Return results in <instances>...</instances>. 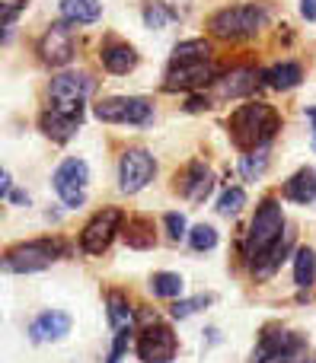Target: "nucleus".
<instances>
[{"label": "nucleus", "mask_w": 316, "mask_h": 363, "mask_svg": "<svg viewBox=\"0 0 316 363\" xmlns=\"http://www.w3.org/2000/svg\"><path fill=\"white\" fill-rule=\"evenodd\" d=\"M281 118L268 102H246L230 115V138L240 150H262L278 134Z\"/></svg>", "instance_id": "obj_1"}, {"label": "nucleus", "mask_w": 316, "mask_h": 363, "mask_svg": "<svg viewBox=\"0 0 316 363\" xmlns=\"http://www.w3.org/2000/svg\"><path fill=\"white\" fill-rule=\"evenodd\" d=\"M281 233H285V213H281V204L278 201H262V207L256 211L253 217V226H249V236H246V258L249 262H259L262 255L275 249L281 242Z\"/></svg>", "instance_id": "obj_2"}, {"label": "nucleus", "mask_w": 316, "mask_h": 363, "mask_svg": "<svg viewBox=\"0 0 316 363\" xmlns=\"http://www.w3.org/2000/svg\"><path fill=\"white\" fill-rule=\"evenodd\" d=\"M268 23V10L262 4H240L211 16V32L217 38H246L256 35Z\"/></svg>", "instance_id": "obj_3"}, {"label": "nucleus", "mask_w": 316, "mask_h": 363, "mask_svg": "<svg viewBox=\"0 0 316 363\" xmlns=\"http://www.w3.org/2000/svg\"><path fill=\"white\" fill-rule=\"evenodd\" d=\"M61 255V245L51 242V239H32V242L13 245L4 258V268L13 274H29V271H42L48 268L55 258Z\"/></svg>", "instance_id": "obj_4"}, {"label": "nucleus", "mask_w": 316, "mask_h": 363, "mask_svg": "<svg viewBox=\"0 0 316 363\" xmlns=\"http://www.w3.org/2000/svg\"><path fill=\"white\" fill-rule=\"evenodd\" d=\"M51 102L58 112L67 115H80L83 112V99L93 93V80L87 74H61L51 80Z\"/></svg>", "instance_id": "obj_5"}, {"label": "nucleus", "mask_w": 316, "mask_h": 363, "mask_svg": "<svg viewBox=\"0 0 316 363\" xmlns=\"http://www.w3.org/2000/svg\"><path fill=\"white\" fill-rule=\"evenodd\" d=\"M96 118L109 125H147L151 121V102L141 96H115L96 106Z\"/></svg>", "instance_id": "obj_6"}, {"label": "nucleus", "mask_w": 316, "mask_h": 363, "mask_svg": "<svg viewBox=\"0 0 316 363\" xmlns=\"http://www.w3.org/2000/svg\"><path fill=\"white\" fill-rule=\"evenodd\" d=\"M121 211L119 207H106V211H99L93 220H89L87 226H83L80 233V245L83 252H89V255H102V252L109 249V242H112V236L119 233L121 226Z\"/></svg>", "instance_id": "obj_7"}, {"label": "nucleus", "mask_w": 316, "mask_h": 363, "mask_svg": "<svg viewBox=\"0 0 316 363\" xmlns=\"http://www.w3.org/2000/svg\"><path fill=\"white\" fill-rule=\"evenodd\" d=\"M87 182L89 169L83 160H64L55 172V191L67 207H80L83 198H87Z\"/></svg>", "instance_id": "obj_8"}, {"label": "nucleus", "mask_w": 316, "mask_h": 363, "mask_svg": "<svg viewBox=\"0 0 316 363\" xmlns=\"http://www.w3.org/2000/svg\"><path fill=\"white\" fill-rule=\"evenodd\" d=\"M138 357L144 363H170L176 357V335H173V328L160 325L153 319V325H147L138 338Z\"/></svg>", "instance_id": "obj_9"}, {"label": "nucleus", "mask_w": 316, "mask_h": 363, "mask_svg": "<svg viewBox=\"0 0 316 363\" xmlns=\"http://www.w3.org/2000/svg\"><path fill=\"white\" fill-rule=\"evenodd\" d=\"M153 172H157V163H153L151 153L147 150H128L125 157H121V163H119L121 191H128V194L141 191V188L153 179Z\"/></svg>", "instance_id": "obj_10"}, {"label": "nucleus", "mask_w": 316, "mask_h": 363, "mask_svg": "<svg viewBox=\"0 0 316 363\" xmlns=\"http://www.w3.org/2000/svg\"><path fill=\"white\" fill-rule=\"evenodd\" d=\"M300 354H304V345L291 332H268L259 341L256 363H298Z\"/></svg>", "instance_id": "obj_11"}, {"label": "nucleus", "mask_w": 316, "mask_h": 363, "mask_svg": "<svg viewBox=\"0 0 316 363\" xmlns=\"http://www.w3.org/2000/svg\"><path fill=\"white\" fill-rule=\"evenodd\" d=\"M217 80V67H211L208 61H195V64H173L170 74H166L163 89L166 93H176V89H195L205 83Z\"/></svg>", "instance_id": "obj_12"}, {"label": "nucleus", "mask_w": 316, "mask_h": 363, "mask_svg": "<svg viewBox=\"0 0 316 363\" xmlns=\"http://www.w3.org/2000/svg\"><path fill=\"white\" fill-rule=\"evenodd\" d=\"M38 55H42L45 64H55V67H61V64H67L70 57H74V35H70V29L64 23H55L48 32H45V38L38 42Z\"/></svg>", "instance_id": "obj_13"}, {"label": "nucleus", "mask_w": 316, "mask_h": 363, "mask_svg": "<svg viewBox=\"0 0 316 363\" xmlns=\"http://www.w3.org/2000/svg\"><path fill=\"white\" fill-rule=\"evenodd\" d=\"M67 332H70V315L67 313H42L29 325L32 341H55V338H64Z\"/></svg>", "instance_id": "obj_14"}, {"label": "nucleus", "mask_w": 316, "mask_h": 363, "mask_svg": "<svg viewBox=\"0 0 316 363\" xmlns=\"http://www.w3.org/2000/svg\"><path fill=\"white\" fill-rule=\"evenodd\" d=\"M256 70H234V74L221 77V80H214L217 86V96L221 99H234V96H246L256 89Z\"/></svg>", "instance_id": "obj_15"}, {"label": "nucleus", "mask_w": 316, "mask_h": 363, "mask_svg": "<svg viewBox=\"0 0 316 363\" xmlns=\"http://www.w3.org/2000/svg\"><path fill=\"white\" fill-rule=\"evenodd\" d=\"M77 128H80V115H67V112H58V108L42 115V131L55 140H70Z\"/></svg>", "instance_id": "obj_16"}, {"label": "nucleus", "mask_w": 316, "mask_h": 363, "mask_svg": "<svg viewBox=\"0 0 316 363\" xmlns=\"http://www.w3.org/2000/svg\"><path fill=\"white\" fill-rule=\"evenodd\" d=\"M211 191V172L205 163H192L189 172L182 176V194L189 201H205Z\"/></svg>", "instance_id": "obj_17"}, {"label": "nucleus", "mask_w": 316, "mask_h": 363, "mask_svg": "<svg viewBox=\"0 0 316 363\" xmlns=\"http://www.w3.org/2000/svg\"><path fill=\"white\" fill-rule=\"evenodd\" d=\"M102 13L99 0H61V16L74 26H87V23H96Z\"/></svg>", "instance_id": "obj_18"}, {"label": "nucleus", "mask_w": 316, "mask_h": 363, "mask_svg": "<svg viewBox=\"0 0 316 363\" xmlns=\"http://www.w3.org/2000/svg\"><path fill=\"white\" fill-rule=\"evenodd\" d=\"M285 198L294 201V204H310V201H316V172L300 169L298 176H291V182L285 185Z\"/></svg>", "instance_id": "obj_19"}, {"label": "nucleus", "mask_w": 316, "mask_h": 363, "mask_svg": "<svg viewBox=\"0 0 316 363\" xmlns=\"http://www.w3.org/2000/svg\"><path fill=\"white\" fill-rule=\"evenodd\" d=\"M102 64H106L109 74H128L138 64V55H134L131 45H106L102 48Z\"/></svg>", "instance_id": "obj_20"}, {"label": "nucleus", "mask_w": 316, "mask_h": 363, "mask_svg": "<svg viewBox=\"0 0 316 363\" xmlns=\"http://www.w3.org/2000/svg\"><path fill=\"white\" fill-rule=\"evenodd\" d=\"M266 83L275 89H294L300 80H304V70H300V64L294 61H285V64H275L272 70H266Z\"/></svg>", "instance_id": "obj_21"}, {"label": "nucleus", "mask_w": 316, "mask_h": 363, "mask_svg": "<svg viewBox=\"0 0 316 363\" xmlns=\"http://www.w3.org/2000/svg\"><path fill=\"white\" fill-rule=\"evenodd\" d=\"M106 306H109V325L115 328V332H125V328H131V303H128L125 294H119V290H112V294L106 296Z\"/></svg>", "instance_id": "obj_22"}, {"label": "nucleus", "mask_w": 316, "mask_h": 363, "mask_svg": "<svg viewBox=\"0 0 316 363\" xmlns=\"http://www.w3.org/2000/svg\"><path fill=\"white\" fill-rule=\"evenodd\" d=\"M125 242L131 249H151L153 245V223L147 217H131L125 223Z\"/></svg>", "instance_id": "obj_23"}, {"label": "nucleus", "mask_w": 316, "mask_h": 363, "mask_svg": "<svg viewBox=\"0 0 316 363\" xmlns=\"http://www.w3.org/2000/svg\"><path fill=\"white\" fill-rule=\"evenodd\" d=\"M211 45L205 38H189V42L173 48V64H195V61H208Z\"/></svg>", "instance_id": "obj_24"}, {"label": "nucleus", "mask_w": 316, "mask_h": 363, "mask_svg": "<svg viewBox=\"0 0 316 363\" xmlns=\"http://www.w3.org/2000/svg\"><path fill=\"white\" fill-rule=\"evenodd\" d=\"M313 281H316V252L298 249V255H294V284L307 290Z\"/></svg>", "instance_id": "obj_25"}, {"label": "nucleus", "mask_w": 316, "mask_h": 363, "mask_svg": "<svg viewBox=\"0 0 316 363\" xmlns=\"http://www.w3.org/2000/svg\"><path fill=\"white\" fill-rule=\"evenodd\" d=\"M151 290L153 296H163V300H173V296H182L185 284L179 274H173V271H160V274L151 277Z\"/></svg>", "instance_id": "obj_26"}, {"label": "nucleus", "mask_w": 316, "mask_h": 363, "mask_svg": "<svg viewBox=\"0 0 316 363\" xmlns=\"http://www.w3.org/2000/svg\"><path fill=\"white\" fill-rule=\"evenodd\" d=\"M243 204H246V191H243V188H227V191L221 194V201H217V211H221L224 217H234V213L243 211Z\"/></svg>", "instance_id": "obj_27"}, {"label": "nucleus", "mask_w": 316, "mask_h": 363, "mask_svg": "<svg viewBox=\"0 0 316 363\" xmlns=\"http://www.w3.org/2000/svg\"><path fill=\"white\" fill-rule=\"evenodd\" d=\"M189 242H192V249H195V252H208V249H214V245H217V233H214V226L198 223L195 230L189 233Z\"/></svg>", "instance_id": "obj_28"}, {"label": "nucleus", "mask_w": 316, "mask_h": 363, "mask_svg": "<svg viewBox=\"0 0 316 363\" xmlns=\"http://www.w3.org/2000/svg\"><path fill=\"white\" fill-rule=\"evenodd\" d=\"M266 166H268V153L266 150H256V153H249L246 160H243V176H246L249 182H256L262 176V172H266Z\"/></svg>", "instance_id": "obj_29"}, {"label": "nucleus", "mask_w": 316, "mask_h": 363, "mask_svg": "<svg viewBox=\"0 0 316 363\" xmlns=\"http://www.w3.org/2000/svg\"><path fill=\"white\" fill-rule=\"evenodd\" d=\"M173 16H176V13L166 10L163 4H153V6H147V10H144V23L151 26V29H160V26H166Z\"/></svg>", "instance_id": "obj_30"}, {"label": "nucleus", "mask_w": 316, "mask_h": 363, "mask_svg": "<svg viewBox=\"0 0 316 363\" xmlns=\"http://www.w3.org/2000/svg\"><path fill=\"white\" fill-rule=\"evenodd\" d=\"M208 303H211V296H195V300L176 303V306H173V315H176V319H185V315H192V313H195V309L208 306Z\"/></svg>", "instance_id": "obj_31"}, {"label": "nucleus", "mask_w": 316, "mask_h": 363, "mask_svg": "<svg viewBox=\"0 0 316 363\" xmlns=\"http://www.w3.org/2000/svg\"><path fill=\"white\" fill-rule=\"evenodd\" d=\"M166 230H170V239H182L185 236V220L182 213H166Z\"/></svg>", "instance_id": "obj_32"}, {"label": "nucleus", "mask_w": 316, "mask_h": 363, "mask_svg": "<svg viewBox=\"0 0 316 363\" xmlns=\"http://www.w3.org/2000/svg\"><path fill=\"white\" fill-rule=\"evenodd\" d=\"M19 10H26V0H19V4H13V6H6V13H4V42L10 38V32H13V19H16V13Z\"/></svg>", "instance_id": "obj_33"}, {"label": "nucleus", "mask_w": 316, "mask_h": 363, "mask_svg": "<svg viewBox=\"0 0 316 363\" xmlns=\"http://www.w3.org/2000/svg\"><path fill=\"white\" fill-rule=\"evenodd\" d=\"M300 16L307 23H316V0H300Z\"/></svg>", "instance_id": "obj_34"}, {"label": "nucleus", "mask_w": 316, "mask_h": 363, "mask_svg": "<svg viewBox=\"0 0 316 363\" xmlns=\"http://www.w3.org/2000/svg\"><path fill=\"white\" fill-rule=\"evenodd\" d=\"M189 112H205V108H211V99H202V96H192L189 99Z\"/></svg>", "instance_id": "obj_35"}, {"label": "nucleus", "mask_w": 316, "mask_h": 363, "mask_svg": "<svg viewBox=\"0 0 316 363\" xmlns=\"http://www.w3.org/2000/svg\"><path fill=\"white\" fill-rule=\"evenodd\" d=\"M0 191L10 198V172H4V182H0Z\"/></svg>", "instance_id": "obj_36"}, {"label": "nucleus", "mask_w": 316, "mask_h": 363, "mask_svg": "<svg viewBox=\"0 0 316 363\" xmlns=\"http://www.w3.org/2000/svg\"><path fill=\"white\" fill-rule=\"evenodd\" d=\"M307 115L313 118V131H316V108H307Z\"/></svg>", "instance_id": "obj_37"}]
</instances>
